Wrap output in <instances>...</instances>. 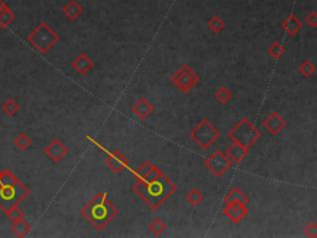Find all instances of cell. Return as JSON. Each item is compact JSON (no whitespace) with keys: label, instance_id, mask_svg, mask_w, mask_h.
<instances>
[{"label":"cell","instance_id":"8992f818","mask_svg":"<svg viewBox=\"0 0 317 238\" xmlns=\"http://www.w3.org/2000/svg\"><path fill=\"white\" fill-rule=\"evenodd\" d=\"M220 130L208 119L204 118L201 122L197 123L196 127L191 130L190 137L200 148L210 149L216 143V140L220 138Z\"/></svg>","mask_w":317,"mask_h":238},{"label":"cell","instance_id":"3957f363","mask_svg":"<svg viewBox=\"0 0 317 238\" xmlns=\"http://www.w3.org/2000/svg\"><path fill=\"white\" fill-rule=\"evenodd\" d=\"M60 36L48 23L41 22L28 35L26 41L41 55H46L58 43Z\"/></svg>","mask_w":317,"mask_h":238},{"label":"cell","instance_id":"30bf717a","mask_svg":"<svg viewBox=\"0 0 317 238\" xmlns=\"http://www.w3.org/2000/svg\"><path fill=\"white\" fill-rule=\"evenodd\" d=\"M263 127L266 132H269L272 135H276L286 127V122L276 112H270L269 116L265 118L263 122Z\"/></svg>","mask_w":317,"mask_h":238},{"label":"cell","instance_id":"d4e9b609","mask_svg":"<svg viewBox=\"0 0 317 238\" xmlns=\"http://www.w3.org/2000/svg\"><path fill=\"white\" fill-rule=\"evenodd\" d=\"M2 112H4L8 117L12 118V117L16 116L18 111H19V104H18V102L15 101V99L9 98L2 103Z\"/></svg>","mask_w":317,"mask_h":238},{"label":"cell","instance_id":"83f0119b","mask_svg":"<svg viewBox=\"0 0 317 238\" xmlns=\"http://www.w3.org/2000/svg\"><path fill=\"white\" fill-rule=\"evenodd\" d=\"M316 71V66L310 61V60H304L298 66V72L304 76L305 78L311 77Z\"/></svg>","mask_w":317,"mask_h":238},{"label":"cell","instance_id":"484cf974","mask_svg":"<svg viewBox=\"0 0 317 238\" xmlns=\"http://www.w3.org/2000/svg\"><path fill=\"white\" fill-rule=\"evenodd\" d=\"M149 229L154 236H161L166 231V223L161 218H154L149 223Z\"/></svg>","mask_w":317,"mask_h":238},{"label":"cell","instance_id":"4dcf8cb0","mask_svg":"<svg viewBox=\"0 0 317 238\" xmlns=\"http://www.w3.org/2000/svg\"><path fill=\"white\" fill-rule=\"evenodd\" d=\"M5 214H6V217L12 222L19 221V219L25 218V214L22 210H20L19 206H12V207H10L9 210L5 211Z\"/></svg>","mask_w":317,"mask_h":238},{"label":"cell","instance_id":"ac0fdd59","mask_svg":"<svg viewBox=\"0 0 317 238\" xmlns=\"http://www.w3.org/2000/svg\"><path fill=\"white\" fill-rule=\"evenodd\" d=\"M15 14L6 5V3L0 0V28L6 29L15 20Z\"/></svg>","mask_w":317,"mask_h":238},{"label":"cell","instance_id":"6da1fadb","mask_svg":"<svg viewBox=\"0 0 317 238\" xmlns=\"http://www.w3.org/2000/svg\"><path fill=\"white\" fill-rule=\"evenodd\" d=\"M132 191L142 198L149 208L155 211L175 193L176 185L162 171L149 180H136Z\"/></svg>","mask_w":317,"mask_h":238},{"label":"cell","instance_id":"d6a6232c","mask_svg":"<svg viewBox=\"0 0 317 238\" xmlns=\"http://www.w3.org/2000/svg\"><path fill=\"white\" fill-rule=\"evenodd\" d=\"M306 24H308V26H311L312 29H316L317 28V13L316 12H311L310 14L306 17L305 19Z\"/></svg>","mask_w":317,"mask_h":238},{"label":"cell","instance_id":"7c38bea8","mask_svg":"<svg viewBox=\"0 0 317 238\" xmlns=\"http://www.w3.org/2000/svg\"><path fill=\"white\" fill-rule=\"evenodd\" d=\"M223 214L228 217V219H230L233 223H238L248 214V207L243 203H228L223 208Z\"/></svg>","mask_w":317,"mask_h":238},{"label":"cell","instance_id":"4fadbf2b","mask_svg":"<svg viewBox=\"0 0 317 238\" xmlns=\"http://www.w3.org/2000/svg\"><path fill=\"white\" fill-rule=\"evenodd\" d=\"M132 112L140 120H146L154 112V106L148 101L145 97H139L136 101L132 103Z\"/></svg>","mask_w":317,"mask_h":238},{"label":"cell","instance_id":"7402d4cb","mask_svg":"<svg viewBox=\"0 0 317 238\" xmlns=\"http://www.w3.org/2000/svg\"><path fill=\"white\" fill-rule=\"evenodd\" d=\"M232 97H233V92L230 90V88L226 87V86H222V87L217 88V91H216L214 93L216 101H217L220 104L230 103Z\"/></svg>","mask_w":317,"mask_h":238},{"label":"cell","instance_id":"cb8c5ba5","mask_svg":"<svg viewBox=\"0 0 317 238\" xmlns=\"http://www.w3.org/2000/svg\"><path fill=\"white\" fill-rule=\"evenodd\" d=\"M204 193L197 189H191L187 192L186 195V201L192 206H198L204 202Z\"/></svg>","mask_w":317,"mask_h":238},{"label":"cell","instance_id":"5b68a950","mask_svg":"<svg viewBox=\"0 0 317 238\" xmlns=\"http://www.w3.org/2000/svg\"><path fill=\"white\" fill-rule=\"evenodd\" d=\"M28 193V187L20 182V180L14 185H0V210L5 212L12 206H19Z\"/></svg>","mask_w":317,"mask_h":238},{"label":"cell","instance_id":"7a4b0ae2","mask_svg":"<svg viewBox=\"0 0 317 238\" xmlns=\"http://www.w3.org/2000/svg\"><path fill=\"white\" fill-rule=\"evenodd\" d=\"M83 218L90 222L96 229L102 231L116 216L118 210L108 198V193L100 192L80 210Z\"/></svg>","mask_w":317,"mask_h":238},{"label":"cell","instance_id":"52a82bcc","mask_svg":"<svg viewBox=\"0 0 317 238\" xmlns=\"http://www.w3.org/2000/svg\"><path fill=\"white\" fill-rule=\"evenodd\" d=\"M171 81L178 91L187 93L200 82V77L188 65H182L171 76Z\"/></svg>","mask_w":317,"mask_h":238},{"label":"cell","instance_id":"f546056e","mask_svg":"<svg viewBox=\"0 0 317 238\" xmlns=\"http://www.w3.org/2000/svg\"><path fill=\"white\" fill-rule=\"evenodd\" d=\"M18 181H19V179L9 170H2L0 171V185H14Z\"/></svg>","mask_w":317,"mask_h":238},{"label":"cell","instance_id":"8fae6325","mask_svg":"<svg viewBox=\"0 0 317 238\" xmlns=\"http://www.w3.org/2000/svg\"><path fill=\"white\" fill-rule=\"evenodd\" d=\"M44 151L50 158V160H52L54 163H58V161H61L67 155L68 149L66 148V145L60 139H54L51 140V143L46 146Z\"/></svg>","mask_w":317,"mask_h":238},{"label":"cell","instance_id":"5bb4252c","mask_svg":"<svg viewBox=\"0 0 317 238\" xmlns=\"http://www.w3.org/2000/svg\"><path fill=\"white\" fill-rule=\"evenodd\" d=\"M71 65L72 69L77 73L86 76L92 71V69L94 67V61H93L86 52H82V54H80L78 56L72 61Z\"/></svg>","mask_w":317,"mask_h":238},{"label":"cell","instance_id":"d6986e66","mask_svg":"<svg viewBox=\"0 0 317 238\" xmlns=\"http://www.w3.org/2000/svg\"><path fill=\"white\" fill-rule=\"evenodd\" d=\"M83 13V8L82 5H80L78 3L74 2V0H71V2L67 3L64 7V14L70 22H74L82 15Z\"/></svg>","mask_w":317,"mask_h":238},{"label":"cell","instance_id":"f1b7e54d","mask_svg":"<svg viewBox=\"0 0 317 238\" xmlns=\"http://www.w3.org/2000/svg\"><path fill=\"white\" fill-rule=\"evenodd\" d=\"M268 54L272 57L274 60H280L285 54V48L280 43L275 41L272 44L269 49H268Z\"/></svg>","mask_w":317,"mask_h":238},{"label":"cell","instance_id":"603a6c76","mask_svg":"<svg viewBox=\"0 0 317 238\" xmlns=\"http://www.w3.org/2000/svg\"><path fill=\"white\" fill-rule=\"evenodd\" d=\"M31 144H32V140H31V138L28 137L25 132H20L19 134L14 138V145L22 151L28 150L31 146Z\"/></svg>","mask_w":317,"mask_h":238},{"label":"cell","instance_id":"277c9868","mask_svg":"<svg viewBox=\"0 0 317 238\" xmlns=\"http://www.w3.org/2000/svg\"><path fill=\"white\" fill-rule=\"evenodd\" d=\"M262 133L246 117H243L238 123L233 125L228 133V138L233 143L240 144L246 148H250L260 138Z\"/></svg>","mask_w":317,"mask_h":238},{"label":"cell","instance_id":"e0dca14e","mask_svg":"<svg viewBox=\"0 0 317 238\" xmlns=\"http://www.w3.org/2000/svg\"><path fill=\"white\" fill-rule=\"evenodd\" d=\"M282 28L288 35L295 36L296 34L301 30V28H302V22H301L298 17L291 14L282 23Z\"/></svg>","mask_w":317,"mask_h":238},{"label":"cell","instance_id":"4316f807","mask_svg":"<svg viewBox=\"0 0 317 238\" xmlns=\"http://www.w3.org/2000/svg\"><path fill=\"white\" fill-rule=\"evenodd\" d=\"M224 20L222 19L220 17H217V15H214V17H212L211 19L207 22V28L210 29V30L212 31V33L217 34V33H220V31L224 29Z\"/></svg>","mask_w":317,"mask_h":238},{"label":"cell","instance_id":"ffe728a7","mask_svg":"<svg viewBox=\"0 0 317 238\" xmlns=\"http://www.w3.org/2000/svg\"><path fill=\"white\" fill-rule=\"evenodd\" d=\"M234 202L248 205L249 203L248 195H246V193H244L240 189L234 187V189L230 190V192L224 196V203L226 205H228V203H234Z\"/></svg>","mask_w":317,"mask_h":238},{"label":"cell","instance_id":"2e32d148","mask_svg":"<svg viewBox=\"0 0 317 238\" xmlns=\"http://www.w3.org/2000/svg\"><path fill=\"white\" fill-rule=\"evenodd\" d=\"M248 153H249V149L246 148V146L240 145V144H237V143H233L232 145L228 148L227 150V155L228 158L230 159V161L234 164H240L242 161L244 160V159L248 156Z\"/></svg>","mask_w":317,"mask_h":238},{"label":"cell","instance_id":"9c48e42d","mask_svg":"<svg viewBox=\"0 0 317 238\" xmlns=\"http://www.w3.org/2000/svg\"><path fill=\"white\" fill-rule=\"evenodd\" d=\"M106 164L113 174H119V172L123 171L124 169H126V167L129 166L128 159H126L118 149L110 151V153H109V151L106 153Z\"/></svg>","mask_w":317,"mask_h":238},{"label":"cell","instance_id":"ba28073f","mask_svg":"<svg viewBox=\"0 0 317 238\" xmlns=\"http://www.w3.org/2000/svg\"><path fill=\"white\" fill-rule=\"evenodd\" d=\"M204 166L216 176H223L232 166V161L223 151L217 150L204 160Z\"/></svg>","mask_w":317,"mask_h":238},{"label":"cell","instance_id":"9a60e30c","mask_svg":"<svg viewBox=\"0 0 317 238\" xmlns=\"http://www.w3.org/2000/svg\"><path fill=\"white\" fill-rule=\"evenodd\" d=\"M132 172L136 180H149L152 177L156 176L158 174H160L161 170L156 165L150 163V161H145L139 167L132 170Z\"/></svg>","mask_w":317,"mask_h":238},{"label":"cell","instance_id":"44dd1931","mask_svg":"<svg viewBox=\"0 0 317 238\" xmlns=\"http://www.w3.org/2000/svg\"><path fill=\"white\" fill-rule=\"evenodd\" d=\"M12 233L15 234L16 237H26L31 231V226L30 223L26 221L25 218L19 219V221H15L12 222Z\"/></svg>","mask_w":317,"mask_h":238},{"label":"cell","instance_id":"1f68e13d","mask_svg":"<svg viewBox=\"0 0 317 238\" xmlns=\"http://www.w3.org/2000/svg\"><path fill=\"white\" fill-rule=\"evenodd\" d=\"M304 234L306 237H310V238H316L317 237V223L312 222V223L308 224L304 229Z\"/></svg>","mask_w":317,"mask_h":238}]
</instances>
